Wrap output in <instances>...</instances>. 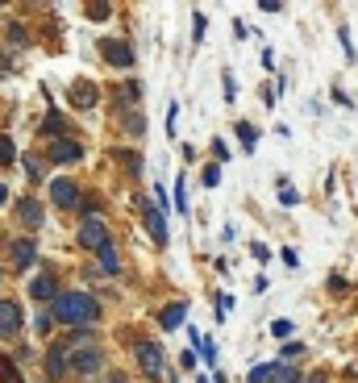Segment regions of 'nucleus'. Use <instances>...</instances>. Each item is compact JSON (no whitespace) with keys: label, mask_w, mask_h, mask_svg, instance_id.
<instances>
[{"label":"nucleus","mask_w":358,"mask_h":383,"mask_svg":"<svg viewBox=\"0 0 358 383\" xmlns=\"http://www.w3.org/2000/svg\"><path fill=\"white\" fill-rule=\"evenodd\" d=\"M50 317L63 321V325H71V329H80V325L92 329L100 321V304H96V296H88V291H58Z\"/></svg>","instance_id":"1"},{"label":"nucleus","mask_w":358,"mask_h":383,"mask_svg":"<svg viewBox=\"0 0 358 383\" xmlns=\"http://www.w3.org/2000/svg\"><path fill=\"white\" fill-rule=\"evenodd\" d=\"M104 241H109L104 221H100V217H84V221H80V246H84V250H100Z\"/></svg>","instance_id":"2"},{"label":"nucleus","mask_w":358,"mask_h":383,"mask_svg":"<svg viewBox=\"0 0 358 383\" xmlns=\"http://www.w3.org/2000/svg\"><path fill=\"white\" fill-rule=\"evenodd\" d=\"M137 367L146 371V375H163V350L154 346V341H137Z\"/></svg>","instance_id":"3"},{"label":"nucleus","mask_w":358,"mask_h":383,"mask_svg":"<svg viewBox=\"0 0 358 383\" xmlns=\"http://www.w3.org/2000/svg\"><path fill=\"white\" fill-rule=\"evenodd\" d=\"M17 329H21V304L17 300H0V341H8Z\"/></svg>","instance_id":"4"},{"label":"nucleus","mask_w":358,"mask_h":383,"mask_svg":"<svg viewBox=\"0 0 358 383\" xmlns=\"http://www.w3.org/2000/svg\"><path fill=\"white\" fill-rule=\"evenodd\" d=\"M67 367H71V371H80V375H92V371H100V367H104V354H100V350L67 354Z\"/></svg>","instance_id":"5"},{"label":"nucleus","mask_w":358,"mask_h":383,"mask_svg":"<svg viewBox=\"0 0 358 383\" xmlns=\"http://www.w3.org/2000/svg\"><path fill=\"white\" fill-rule=\"evenodd\" d=\"M50 200H54L58 208H75V204H80V184H71V180H54V184H50Z\"/></svg>","instance_id":"6"},{"label":"nucleus","mask_w":358,"mask_h":383,"mask_svg":"<svg viewBox=\"0 0 358 383\" xmlns=\"http://www.w3.org/2000/svg\"><path fill=\"white\" fill-rule=\"evenodd\" d=\"M100 54H104V63H113V67H134L130 42H100Z\"/></svg>","instance_id":"7"},{"label":"nucleus","mask_w":358,"mask_h":383,"mask_svg":"<svg viewBox=\"0 0 358 383\" xmlns=\"http://www.w3.org/2000/svg\"><path fill=\"white\" fill-rule=\"evenodd\" d=\"M50 158H54V163H80V158H84V146L71 142V138H54V142H50Z\"/></svg>","instance_id":"8"},{"label":"nucleus","mask_w":358,"mask_h":383,"mask_svg":"<svg viewBox=\"0 0 358 383\" xmlns=\"http://www.w3.org/2000/svg\"><path fill=\"white\" fill-rule=\"evenodd\" d=\"M34 258H38V246H34L30 238H17V241H13V267H17V271L34 267Z\"/></svg>","instance_id":"9"},{"label":"nucleus","mask_w":358,"mask_h":383,"mask_svg":"<svg viewBox=\"0 0 358 383\" xmlns=\"http://www.w3.org/2000/svg\"><path fill=\"white\" fill-rule=\"evenodd\" d=\"M17 217H21V225H30V230H38V225H42V204H38V200H30V196H25V200H17Z\"/></svg>","instance_id":"10"},{"label":"nucleus","mask_w":358,"mask_h":383,"mask_svg":"<svg viewBox=\"0 0 358 383\" xmlns=\"http://www.w3.org/2000/svg\"><path fill=\"white\" fill-rule=\"evenodd\" d=\"M142 208H146V204H142ZM146 230H150V238L159 241V246H167V221H163L159 208H146Z\"/></svg>","instance_id":"11"},{"label":"nucleus","mask_w":358,"mask_h":383,"mask_svg":"<svg viewBox=\"0 0 358 383\" xmlns=\"http://www.w3.org/2000/svg\"><path fill=\"white\" fill-rule=\"evenodd\" d=\"M71 104H75V108H92V104H96V84L80 80V84L71 88Z\"/></svg>","instance_id":"12"},{"label":"nucleus","mask_w":358,"mask_h":383,"mask_svg":"<svg viewBox=\"0 0 358 383\" xmlns=\"http://www.w3.org/2000/svg\"><path fill=\"white\" fill-rule=\"evenodd\" d=\"M46 371H50V379H63V375H67V350L54 346V350L46 354Z\"/></svg>","instance_id":"13"},{"label":"nucleus","mask_w":358,"mask_h":383,"mask_svg":"<svg viewBox=\"0 0 358 383\" xmlns=\"http://www.w3.org/2000/svg\"><path fill=\"white\" fill-rule=\"evenodd\" d=\"M96 254H100V267H104L109 275H117V271H121V258H117V246H113V241H104Z\"/></svg>","instance_id":"14"},{"label":"nucleus","mask_w":358,"mask_h":383,"mask_svg":"<svg viewBox=\"0 0 358 383\" xmlns=\"http://www.w3.org/2000/svg\"><path fill=\"white\" fill-rule=\"evenodd\" d=\"M183 317H187V308H183V304H171V308H163L159 325H163V329H179V325H183Z\"/></svg>","instance_id":"15"},{"label":"nucleus","mask_w":358,"mask_h":383,"mask_svg":"<svg viewBox=\"0 0 358 383\" xmlns=\"http://www.w3.org/2000/svg\"><path fill=\"white\" fill-rule=\"evenodd\" d=\"M30 296H34V300H54V280H50V275H38L34 287H30Z\"/></svg>","instance_id":"16"},{"label":"nucleus","mask_w":358,"mask_h":383,"mask_svg":"<svg viewBox=\"0 0 358 383\" xmlns=\"http://www.w3.org/2000/svg\"><path fill=\"white\" fill-rule=\"evenodd\" d=\"M271 383H300V375L288 363H271Z\"/></svg>","instance_id":"17"},{"label":"nucleus","mask_w":358,"mask_h":383,"mask_svg":"<svg viewBox=\"0 0 358 383\" xmlns=\"http://www.w3.org/2000/svg\"><path fill=\"white\" fill-rule=\"evenodd\" d=\"M13 158H17V146H13V138H4V134H0V167H8Z\"/></svg>","instance_id":"18"},{"label":"nucleus","mask_w":358,"mask_h":383,"mask_svg":"<svg viewBox=\"0 0 358 383\" xmlns=\"http://www.w3.org/2000/svg\"><path fill=\"white\" fill-rule=\"evenodd\" d=\"M63 125H67V121H63L58 113H46V134H54V138H63Z\"/></svg>","instance_id":"19"},{"label":"nucleus","mask_w":358,"mask_h":383,"mask_svg":"<svg viewBox=\"0 0 358 383\" xmlns=\"http://www.w3.org/2000/svg\"><path fill=\"white\" fill-rule=\"evenodd\" d=\"M125 134H146V121H142V113H130V117H125Z\"/></svg>","instance_id":"20"},{"label":"nucleus","mask_w":358,"mask_h":383,"mask_svg":"<svg viewBox=\"0 0 358 383\" xmlns=\"http://www.w3.org/2000/svg\"><path fill=\"white\" fill-rule=\"evenodd\" d=\"M200 354H204V363L213 367V363H217V341H213V337H204V341H200Z\"/></svg>","instance_id":"21"},{"label":"nucleus","mask_w":358,"mask_h":383,"mask_svg":"<svg viewBox=\"0 0 358 383\" xmlns=\"http://www.w3.org/2000/svg\"><path fill=\"white\" fill-rule=\"evenodd\" d=\"M279 354H283V363H296V358L304 354V346H300V341H288V346H283Z\"/></svg>","instance_id":"22"},{"label":"nucleus","mask_w":358,"mask_h":383,"mask_svg":"<svg viewBox=\"0 0 358 383\" xmlns=\"http://www.w3.org/2000/svg\"><path fill=\"white\" fill-rule=\"evenodd\" d=\"M237 138H242V142H246V150H250L259 134H254V125H246V121H237Z\"/></svg>","instance_id":"23"},{"label":"nucleus","mask_w":358,"mask_h":383,"mask_svg":"<svg viewBox=\"0 0 358 383\" xmlns=\"http://www.w3.org/2000/svg\"><path fill=\"white\" fill-rule=\"evenodd\" d=\"M221 184V167L213 163V167H204V188H217Z\"/></svg>","instance_id":"24"},{"label":"nucleus","mask_w":358,"mask_h":383,"mask_svg":"<svg viewBox=\"0 0 358 383\" xmlns=\"http://www.w3.org/2000/svg\"><path fill=\"white\" fill-rule=\"evenodd\" d=\"M137 96H142V84H125V88H121V100H125V104H134Z\"/></svg>","instance_id":"25"},{"label":"nucleus","mask_w":358,"mask_h":383,"mask_svg":"<svg viewBox=\"0 0 358 383\" xmlns=\"http://www.w3.org/2000/svg\"><path fill=\"white\" fill-rule=\"evenodd\" d=\"M271 334H275V337H288V334H292V321H283V317H279V321H271Z\"/></svg>","instance_id":"26"},{"label":"nucleus","mask_w":358,"mask_h":383,"mask_svg":"<svg viewBox=\"0 0 358 383\" xmlns=\"http://www.w3.org/2000/svg\"><path fill=\"white\" fill-rule=\"evenodd\" d=\"M250 383H271V367H254L250 371Z\"/></svg>","instance_id":"27"},{"label":"nucleus","mask_w":358,"mask_h":383,"mask_svg":"<svg viewBox=\"0 0 358 383\" xmlns=\"http://www.w3.org/2000/svg\"><path fill=\"white\" fill-rule=\"evenodd\" d=\"M338 42H342V50H346V58H354V42H350L346 30H338Z\"/></svg>","instance_id":"28"},{"label":"nucleus","mask_w":358,"mask_h":383,"mask_svg":"<svg viewBox=\"0 0 358 383\" xmlns=\"http://www.w3.org/2000/svg\"><path fill=\"white\" fill-rule=\"evenodd\" d=\"M175 204H179V213H187V192H183V180L175 184Z\"/></svg>","instance_id":"29"},{"label":"nucleus","mask_w":358,"mask_h":383,"mask_svg":"<svg viewBox=\"0 0 358 383\" xmlns=\"http://www.w3.org/2000/svg\"><path fill=\"white\" fill-rule=\"evenodd\" d=\"M250 254H254L259 263H267V258H271V250H267V246H263V241H254V246H250Z\"/></svg>","instance_id":"30"},{"label":"nucleus","mask_w":358,"mask_h":383,"mask_svg":"<svg viewBox=\"0 0 358 383\" xmlns=\"http://www.w3.org/2000/svg\"><path fill=\"white\" fill-rule=\"evenodd\" d=\"M50 325H54V317H50V313H42V317H38V334H50Z\"/></svg>","instance_id":"31"},{"label":"nucleus","mask_w":358,"mask_h":383,"mask_svg":"<svg viewBox=\"0 0 358 383\" xmlns=\"http://www.w3.org/2000/svg\"><path fill=\"white\" fill-rule=\"evenodd\" d=\"M8 38H13V42L21 46V42H25V30H21V25H8Z\"/></svg>","instance_id":"32"},{"label":"nucleus","mask_w":358,"mask_h":383,"mask_svg":"<svg viewBox=\"0 0 358 383\" xmlns=\"http://www.w3.org/2000/svg\"><path fill=\"white\" fill-rule=\"evenodd\" d=\"M233 96H237V88H233V75L225 71V100H233Z\"/></svg>","instance_id":"33"},{"label":"nucleus","mask_w":358,"mask_h":383,"mask_svg":"<svg viewBox=\"0 0 358 383\" xmlns=\"http://www.w3.org/2000/svg\"><path fill=\"white\" fill-rule=\"evenodd\" d=\"M329 291H346V280L342 275H329Z\"/></svg>","instance_id":"34"},{"label":"nucleus","mask_w":358,"mask_h":383,"mask_svg":"<svg viewBox=\"0 0 358 383\" xmlns=\"http://www.w3.org/2000/svg\"><path fill=\"white\" fill-rule=\"evenodd\" d=\"M4 200H8V188H4V184H0V204H4Z\"/></svg>","instance_id":"35"}]
</instances>
